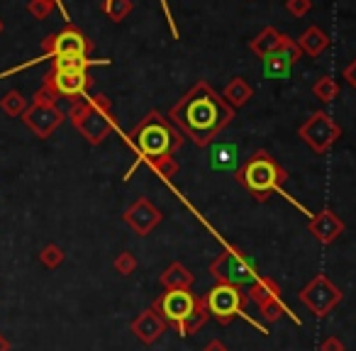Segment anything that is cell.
I'll use <instances>...</instances> for the list:
<instances>
[{
	"instance_id": "6da1fadb",
	"label": "cell",
	"mask_w": 356,
	"mask_h": 351,
	"mask_svg": "<svg viewBox=\"0 0 356 351\" xmlns=\"http://www.w3.org/2000/svg\"><path fill=\"white\" fill-rule=\"evenodd\" d=\"M168 120L184 132V137H188L195 147L203 149L232 124L234 108L208 81H198L171 105Z\"/></svg>"
},
{
	"instance_id": "7a4b0ae2",
	"label": "cell",
	"mask_w": 356,
	"mask_h": 351,
	"mask_svg": "<svg viewBox=\"0 0 356 351\" xmlns=\"http://www.w3.org/2000/svg\"><path fill=\"white\" fill-rule=\"evenodd\" d=\"M122 139L139 156L137 161L129 166V171L124 173V181H129L132 173L137 171L142 163H149V161H154V158L173 156L178 149L184 147L186 137H184V132H181L168 117H163L159 110H149Z\"/></svg>"
},
{
	"instance_id": "3957f363",
	"label": "cell",
	"mask_w": 356,
	"mask_h": 351,
	"mask_svg": "<svg viewBox=\"0 0 356 351\" xmlns=\"http://www.w3.org/2000/svg\"><path fill=\"white\" fill-rule=\"evenodd\" d=\"M69 120L76 127V132L88 144H93V147L103 144L118 129V120L113 115V103L103 93L86 95V98L71 103Z\"/></svg>"
},
{
	"instance_id": "277c9868",
	"label": "cell",
	"mask_w": 356,
	"mask_h": 351,
	"mask_svg": "<svg viewBox=\"0 0 356 351\" xmlns=\"http://www.w3.org/2000/svg\"><path fill=\"white\" fill-rule=\"evenodd\" d=\"M286 181H288V171L266 152V149L254 152L237 171V183L242 186L244 190H249L257 200H261V203H266L268 195L278 193V190H281V195H286L283 193V183H286Z\"/></svg>"
},
{
	"instance_id": "5b68a950",
	"label": "cell",
	"mask_w": 356,
	"mask_h": 351,
	"mask_svg": "<svg viewBox=\"0 0 356 351\" xmlns=\"http://www.w3.org/2000/svg\"><path fill=\"white\" fill-rule=\"evenodd\" d=\"M203 302H205V310H208V315L215 317L220 325H229L234 317H244V320H247L252 327H257L259 332L268 334L266 327H264L259 320H254V317L247 312L249 295L242 291V288L227 286V283H215V286L203 295Z\"/></svg>"
},
{
	"instance_id": "8992f818",
	"label": "cell",
	"mask_w": 356,
	"mask_h": 351,
	"mask_svg": "<svg viewBox=\"0 0 356 351\" xmlns=\"http://www.w3.org/2000/svg\"><path fill=\"white\" fill-rule=\"evenodd\" d=\"M210 276L218 283H227V286L249 291V288L261 278V273L257 271V263H254L242 249L229 247L227 244V247L210 261Z\"/></svg>"
},
{
	"instance_id": "52a82bcc",
	"label": "cell",
	"mask_w": 356,
	"mask_h": 351,
	"mask_svg": "<svg viewBox=\"0 0 356 351\" xmlns=\"http://www.w3.org/2000/svg\"><path fill=\"white\" fill-rule=\"evenodd\" d=\"M66 120L64 110L56 105V98L51 93H47L44 88H40L32 98V103L27 105V110L22 113V122L35 132V137L47 139L61 127V122Z\"/></svg>"
},
{
	"instance_id": "ba28073f",
	"label": "cell",
	"mask_w": 356,
	"mask_h": 351,
	"mask_svg": "<svg viewBox=\"0 0 356 351\" xmlns=\"http://www.w3.org/2000/svg\"><path fill=\"white\" fill-rule=\"evenodd\" d=\"M200 300H203V297L195 295L191 288H171V291L161 293V295L154 300L152 307L161 315V320L166 322V325L181 329V327L188 322V317L195 312V307L200 305Z\"/></svg>"
},
{
	"instance_id": "9c48e42d",
	"label": "cell",
	"mask_w": 356,
	"mask_h": 351,
	"mask_svg": "<svg viewBox=\"0 0 356 351\" xmlns=\"http://www.w3.org/2000/svg\"><path fill=\"white\" fill-rule=\"evenodd\" d=\"M90 51H93V42L74 22H66V27L61 32L42 40L40 61L56 59V56H90Z\"/></svg>"
},
{
	"instance_id": "30bf717a",
	"label": "cell",
	"mask_w": 356,
	"mask_h": 351,
	"mask_svg": "<svg viewBox=\"0 0 356 351\" xmlns=\"http://www.w3.org/2000/svg\"><path fill=\"white\" fill-rule=\"evenodd\" d=\"M298 137H300L312 152L327 154L334 147L337 139L341 137V127L330 117V113L317 110V113H312L310 117L298 127Z\"/></svg>"
},
{
	"instance_id": "8fae6325",
	"label": "cell",
	"mask_w": 356,
	"mask_h": 351,
	"mask_svg": "<svg viewBox=\"0 0 356 351\" xmlns=\"http://www.w3.org/2000/svg\"><path fill=\"white\" fill-rule=\"evenodd\" d=\"M42 88L47 93H51L56 100L59 98H69L71 103L86 98L88 90L93 88V79L88 76V71H54L44 76L42 81Z\"/></svg>"
},
{
	"instance_id": "7c38bea8",
	"label": "cell",
	"mask_w": 356,
	"mask_h": 351,
	"mask_svg": "<svg viewBox=\"0 0 356 351\" xmlns=\"http://www.w3.org/2000/svg\"><path fill=\"white\" fill-rule=\"evenodd\" d=\"M341 297H344V295H341V291L334 286V283L330 281V278L325 276V273L315 276V278H312V281L307 283V286L300 291L302 305H305L307 310H310L315 317L330 315V312L334 310V307L341 302Z\"/></svg>"
},
{
	"instance_id": "4fadbf2b",
	"label": "cell",
	"mask_w": 356,
	"mask_h": 351,
	"mask_svg": "<svg viewBox=\"0 0 356 351\" xmlns=\"http://www.w3.org/2000/svg\"><path fill=\"white\" fill-rule=\"evenodd\" d=\"M300 54L302 51H300V47H298V42L291 40L288 35H283L281 47L264 59V74H266L268 79H286V76L291 74L293 64L300 59Z\"/></svg>"
},
{
	"instance_id": "5bb4252c",
	"label": "cell",
	"mask_w": 356,
	"mask_h": 351,
	"mask_svg": "<svg viewBox=\"0 0 356 351\" xmlns=\"http://www.w3.org/2000/svg\"><path fill=\"white\" fill-rule=\"evenodd\" d=\"M122 220L127 227L134 229V234L147 237L159 222H161V213L149 198H137L127 210L122 213Z\"/></svg>"
},
{
	"instance_id": "9a60e30c",
	"label": "cell",
	"mask_w": 356,
	"mask_h": 351,
	"mask_svg": "<svg viewBox=\"0 0 356 351\" xmlns=\"http://www.w3.org/2000/svg\"><path fill=\"white\" fill-rule=\"evenodd\" d=\"M307 229H310L312 237H315L320 244H332L334 239H339L341 232H344V222H341V218L334 213V210L325 208V210H320V213L310 215Z\"/></svg>"
},
{
	"instance_id": "2e32d148",
	"label": "cell",
	"mask_w": 356,
	"mask_h": 351,
	"mask_svg": "<svg viewBox=\"0 0 356 351\" xmlns=\"http://www.w3.org/2000/svg\"><path fill=\"white\" fill-rule=\"evenodd\" d=\"M129 327H132L134 336H137L142 344H154V341L163 334V329H166V322L161 320V315H159L154 307H149V310L139 312Z\"/></svg>"
},
{
	"instance_id": "e0dca14e",
	"label": "cell",
	"mask_w": 356,
	"mask_h": 351,
	"mask_svg": "<svg viewBox=\"0 0 356 351\" xmlns=\"http://www.w3.org/2000/svg\"><path fill=\"white\" fill-rule=\"evenodd\" d=\"M296 42H298V47H300V51H305V54L312 56V59H317V56H320L322 51L330 49V44H332L330 35H327L325 30H320L317 25L307 27V30L300 35V40H296Z\"/></svg>"
},
{
	"instance_id": "ac0fdd59",
	"label": "cell",
	"mask_w": 356,
	"mask_h": 351,
	"mask_svg": "<svg viewBox=\"0 0 356 351\" xmlns=\"http://www.w3.org/2000/svg\"><path fill=\"white\" fill-rule=\"evenodd\" d=\"M252 95H254V88L249 85L247 79H242V76H234V79L229 81L222 90V98L227 100L234 110L242 108V105H247L249 100H252Z\"/></svg>"
},
{
	"instance_id": "d6986e66",
	"label": "cell",
	"mask_w": 356,
	"mask_h": 351,
	"mask_svg": "<svg viewBox=\"0 0 356 351\" xmlns=\"http://www.w3.org/2000/svg\"><path fill=\"white\" fill-rule=\"evenodd\" d=\"M281 37L283 35L276 30V27H264V30L249 42V49H252L259 59H266L271 51H276L278 47H281Z\"/></svg>"
},
{
	"instance_id": "ffe728a7",
	"label": "cell",
	"mask_w": 356,
	"mask_h": 351,
	"mask_svg": "<svg viewBox=\"0 0 356 351\" xmlns=\"http://www.w3.org/2000/svg\"><path fill=\"white\" fill-rule=\"evenodd\" d=\"M159 283H161L166 291H171V288H191L193 286V273H191L184 263L173 261L171 266L159 276Z\"/></svg>"
},
{
	"instance_id": "44dd1931",
	"label": "cell",
	"mask_w": 356,
	"mask_h": 351,
	"mask_svg": "<svg viewBox=\"0 0 356 351\" xmlns=\"http://www.w3.org/2000/svg\"><path fill=\"white\" fill-rule=\"evenodd\" d=\"M110 59H90V56H56L51 59L54 71H88L93 66H108Z\"/></svg>"
},
{
	"instance_id": "7402d4cb",
	"label": "cell",
	"mask_w": 356,
	"mask_h": 351,
	"mask_svg": "<svg viewBox=\"0 0 356 351\" xmlns=\"http://www.w3.org/2000/svg\"><path fill=\"white\" fill-rule=\"evenodd\" d=\"M210 161H213V168L215 171H232L234 166L239 163V152L234 144H215L213 147V156H210Z\"/></svg>"
},
{
	"instance_id": "603a6c76",
	"label": "cell",
	"mask_w": 356,
	"mask_h": 351,
	"mask_svg": "<svg viewBox=\"0 0 356 351\" xmlns=\"http://www.w3.org/2000/svg\"><path fill=\"white\" fill-rule=\"evenodd\" d=\"M247 295H249V300H254V302H257V307H259V305H264L266 300H273V297L281 295V288H278V283L273 281V278L261 276L252 288H249Z\"/></svg>"
},
{
	"instance_id": "cb8c5ba5",
	"label": "cell",
	"mask_w": 356,
	"mask_h": 351,
	"mask_svg": "<svg viewBox=\"0 0 356 351\" xmlns=\"http://www.w3.org/2000/svg\"><path fill=\"white\" fill-rule=\"evenodd\" d=\"M259 312H261V317L266 322H276V320H281V315H288L293 322H298V325H300V320H298V317L291 312V307L281 300V295L273 297V300H266L264 305H259Z\"/></svg>"
},
{
	"instance_id": "d4e9b609",
	"label": "cell",
	"mask_w": 356,
	"mask_h": 351,
	"mask_svg": "<svg viewBox=\"0 0 356 351\" xmlns=\"http://www.w3.org/2000/svg\"><path fill=\"white\" fill-rule=\"evenodd\" d=\"M100 10H103L105 15H108L110 22H122L124 17L132 15L134 3H132V0H103Z\"/></svg>"
},
{
	"instance_id": "484cf974",
	"label": "cell",
	"mask_w": 356,
	"mask_h": 351,
	"mask_svg": "<svg viewBox=\"0 0 356 351\" xmlns=\"http://www.w3.org/2000/svg\"><path fill=\"white\" fill-rule=\"evenodd\" d=\"M27 98L20 93V90H8L3 98H0V110L10 117H22V113L27 110Z\"/></svg>"
},
{
	"instance_id": "4316f807",
	"label": "cell",
	"mask_w": 356,
	"mask_h": 351,
	"mask_svg": "<svg viewBox=\"0 0 356 351\" xmlns=\"http://www.w3.org/2000/svg\"><path fill=\"white\" fill-rule=\"evenodd\" d=\"M312 95L322 103H332V100L339 95V83H337L332 76H322L315 85H312Z\"/></svg>"
},
{
	"instance_id": "83f0119b",
	"label": "cell",
	"mask_w": 356,
	"mask_h": 351,
	"mask_svg": "<svg viewBox=\"0 0 356 351\" xmlns=\"http://www.w3.org/2000/svg\"><path fill=\"white\" fill-rule=\"evenodd\" d=\"M208 317L210 315H208V310H205V302L200 300V305L195 307V312L188 317V322H186V325L181 327V329H178V334H181V336H193L195 332H198L200 327H203L205 322H208Z\"/></svg>"
},
{
	"instance_id": "f1b7e54d",
	"label": "cell",
	"mask_w": 356,
	"mask_h": 351,
	"mask_svg": "<svg viewBox=\"0 0 356 351\" xmlns=\"http://www.w3.org/2000/svg\"><path fill=\"white\" fill-rule=\"evenodd\" d=\"M149 168H152L154 173H156L161 181H171L173 176L178 173V163L173 156H163V158H154V161L147 163Z\"/></svg>"
},
{
	"instance_id": "f546056e",
	"label": "cell",
	"mask_w": 356,
	"mask_h": 351,
	"mask_svg": "<svg viewBox=\"0 0 356 351\" xmlns=\"http://www.w3.org/2000/svg\"><path fill=\"white\" fill-rule=\"evenodd\" d=\"M66 254L61 247H56V244H47L44 249L40 252V261L44 263L47 268H59L61 263H64Z\"/></svg>"
},
{
	"instance_id": "4dcf8cb0",
	"label": "cell",
	"mask_w": 356,
	"mask_h": 351,
	"mask_svg": "<svg viewBox=\"0 0 356 351\" xmlns=\"http://www.w3.org/2000/svg\"><path fill=\"white\" fill-rule=\"evenodd\" d=\"M137 256H134L132 252H120L118 256H115V261H113V266H115V271L120 273V276H129V273H134L137 271Z\"/></svg>"
},
{
	"instance_id": "1f68e13d",
	"label": "cell",
	"mask_w": 356,
	"mask_h": 351,
	"mask_svg": "<svg viewBox=\"0 0 356 351\" xmlns=\"http://www.w3.org/2000/svg\"><path fill=\"white\" fill-rule=\"evenodd\" d=\"M54 8H56L54 0H30V3H27V10H30V15L37 17V20H47Z\"/></svg>"
},
{
	"instance_id": "d6a6232c",
	"label": "cell",
	"mask_w": 356,
	"mask_h": 351,
	"mask_svg": "<svg viewBox=\"0 0 356 351\" xmlns=\"http://www.w3.org/2000/svg\"><path fill=\"white\" fill-rule=\"evenodd\" d=\"M286 10L293 17H302L312 10V0H286Z\"/></svg>"
},
{
	"instance_id": "836d02e7",
	"label": "cell",
	"mask_w": 356,
	"mask_h": 351,
	"mask_svg": "<svg viewBox=\"0 0 356 351\" xmlns=\"http://www.w3.org/2000/svg\"><path fill=\"white\" fill-rule=\"evenodd\" d=\"M320 351H344V344L339 336H327V339H322Z\"/></svg>"
},
{
	"instance_id": "e575fe53",
	"label": "cell",
	"mask_w": 356,
	"mask_h": 351,
	"mask_svg": "<svg viewBox=\"0 0 356 351\" xmlns=\"http://www.w3.org/2000/svg\"><path fill=\"white\" fill-rule=\"evenodd\" d=\"M341 76H344V79H346V83H349L351 88H356V59L351 61L349 66H346V69H344V74H341Z\"/></svg>"
},
{
	"instance_id": "d590c367",
	"label": "cell",
	"mask_w": 356,
	"mask_h": 351,
	"mask_svg": "<svg viewBox=\"0 0 356 351\" xmlns=\"http://www.w3.org/2000/svg\"><path fill=\"white\" fill-rule=\"evenodd\" d=\"M203 351H227V346H225L220 339H210L208 344H205V349H203Z\"/></svg>"
},
{
	"instance_id": "8d00e7d4",
	"label": "cell",
	"mask_w": 356,
	"mask_h": 351,
	"mask_svg": "<svg viewBox=\"0 0 356 351\" xmlns=\"http://www.w3.org/2000/svg\"><path fill=\"white\" fill-rule=\"evenodd\" d=\"M0 351H10V341H8L3 334H0Z\"/></svg>"
},
{
	"instance_id": "74e56055",
	"label": "cell",
	"mask_w": 356,
	"mask_h": 351,
	"mask_svg": "<svg viewBox=\"0 0 356 351\" xmlns=\"http://www.w3.org/2000/svg\"><path fill=\"white\" fill-rule=\"evenodd\" d=\"M54 6H56V8H59V10H61V13H64V20H66V22H69V13H66V8H64V6H61V0H54Z\"/></svg>"
},
{
	"instance_id": "f35d334b",
	"label": "cell",
	"mask_w": 356,
	"mask_h": 351,
	"mask_svg": "<svg viewBox=\"0 0 356 351\" xmlns=\"http://www.w3.org/2000/svg\"><path fill=\"white\" fill-rule=\"evenodd\" d=\"M3 30H6V25H3V20H0V35H3Z\"/></svg>"
}]
</instances>
